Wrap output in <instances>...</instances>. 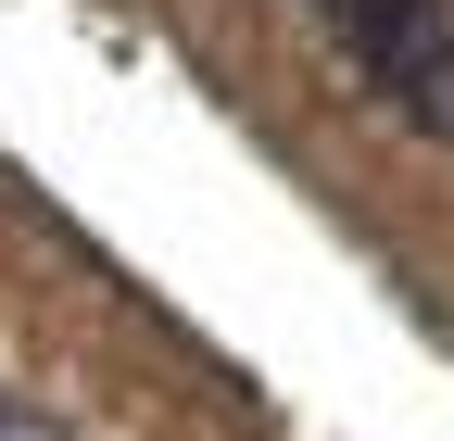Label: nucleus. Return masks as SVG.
Returning <instances> with one entry per match:
<instances>
[{
    "label": "nucleus",
    "instance_id": "obj_1",
    "mask_svg": "<svg viewBox=\"0 0 454 441\" xmlns=\"http://www.w3.org/2000/svg\"><path fill=\"white\" fill-rule=\"evenodd\" d=\"M340 50H354V76L379 89V114L391 127H417V139H442V114H454V89H442V0H340V26H328Z\"/></svg>",
    "mask_w": 454,
    "mask_h": 441
},
{
    "label": "nucleus",
    "instance_id": "obj_2",
    "mask_svg": "<svg viewBox=\"0 0 454 441\" xmlns=\"http://www.w3.org/2000/svg\"><path fill=\"white\" fill-rule=\"evenodd\" d=\"M0 441H76V429H51V416H26V404H13V416H0Z\"/></svg>",
    "mask_w": 454,
    "mask_h": 441
},
{
    "label": "nucleus",
    "instance_id": "obj_3",
    "mask_svg": "<svg viewBox=\"0 0 454 441\" xmlns=\"http://www.w3.org/2000/svg\"><path fill=\"white\" fill-rule=\"evenodd\" d=\"M303 13H316V26H340V0H303Z\"/></svg>",
    "mask_w": 454,
    "mask_h": 441
},
{
    "label": "nucleus",
    "instance_id": "obj_4",
    "mask_svg": "<svg viewBox=\"0 0 454 441\" xmlns=\"http://www.w3.org/2000/svg\"><path fill=\"white\" fill-rule=\"evenodd\" d=\"M0 416H13V391H0Z\"/></svg>",
    "mask_w": 454,
    "mask_h": 441
}]
</instances>
